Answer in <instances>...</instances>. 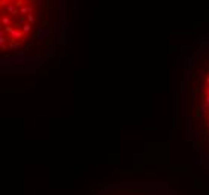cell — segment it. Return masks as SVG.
<instances>
[{
    "label": "cell",
    "mask_w": 209,
    "mask_h": 195,
    "mask_svg": "<svg viewBox=\"0 0 209 195\" xmlns=\"http://www.w3.org/2000/svg\"><path fill=\"white\" fill-rule=\"evenodd\" d=\"M2 14L11 15V17L14 18V17H17V15H20V9L12 3V5H8L6 8H3V9H2Z\"/></svg>",
    "instance_id": "1"
},
{
    "label": "cell",
    "mask_w": 209,
    "mask_h": 195,
    "mask_svg": "<svg viewBox=\"0 0 209 195\" xmlns=\"http://www.w3.org/2000/svg\"><path fill=\"white\" fill-rule=\"evenodd\" d=\"M9 26H14L12 17L6 14H2V27H9Z\"/></svg>",
    "instance_id": "2"
},
{
    "label": "cell",
    "mask_w": 209,
    "mask_h": 195,
    "mask_svg": "<svg viewBox=\"0 0 209 195\" xmlns=\"http://www.w3.org/2000/svg\"><path fill=\"white\" fill-rule=\"evenodd\" d=\"M32 27H33V26H32V24H24V26H23V29H21V32H23V35H24V39H26V36H27L29 33H30V30H32Z\"/></svg>",
    "instance_id": "3"
},
{
    "label": "cell",
    "mask_w": 209,
    "mask_h": 195,
    "mask_svg": "<svg viewBox=\"0 0 209 195\" xmlns=\"http://www.w3.org/2000/svg\"><path fill=\"white\" fill-rule=\"evenodd\" d=\"M26 20H27L29 24H32V26H33V24H35V21H36V20H35V14H33V12H32V14H29L27 17H26Z\"/></svg>",
    "instance_id": "4"
},
{
    "label": "cell",
    "mask_w": 209,
    "mask_h": 195,
    "mask_svg": "<svg viewBox=\"0 0 209 195\" xmlns=\"http://www.w3.org/2000/svg\"><path fill=\"white\" fill-rule=\"evenodd\" d=\"M23 2H27V0H23Z\"/></svg>",
    "instance_id": "5"
}]
</instances>
